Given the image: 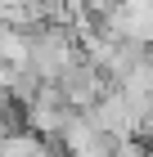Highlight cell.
Returning a JSON list of instances; mask_svg holds the SVG:
<instances>
[{
	"instance_id": "obj_3",
	"label": "cell",
	"mask_w": 153,
	"mask_h": 157,
	"mask_svg": "<svg viewBox=\"0 0 153 157\" xmlns=\"http://www.w3.org/2000/svg\"><path fill=\"white\" fill-rule=\"evenodd\" d=\"M90 121H95V130L108 135L113 144L135 139V126H140V117L131 112V103H126V94H122V90H108V94L90 108Z\"/></svg>"
},
{
	"instance_id": "obj_5",
	"label": "cell",
	"mask_w": 153,
	"mask_h": 157,
	"mask_svg": "<svg viewBox=\"0 0 153 157\" xmlns=\"http://www.w3.org/2000/svg\"><path fill=\"white\" fill-rule=\"evenodd\" d=\"M5 103H9V94H5V90H0V108H5Z\"/></svg>"
},
{
	"instance_id": "obj_2",
	"label": "cell",
	"mask_w": 153,
	"mask_h": 157,
	"mask_svg": "<svg viewBox=\"0 0 153 157\" xmlns=\"http://www.w3.org/2000/svg\"><path fill=\"white\" fill-rule=\"evenodd\" d=\"M59 94H63V103H68L72 112H90L95 103H99V99L108 94V76L99 72V67H95V63H86V59H77L68 67V72L59 76Z\"/></svg>"
},
{
	"instance_id": "obj_4",
	"label": "cell",
	"mask_w": 153,
	"mask_h": 157,
	"mask_svg": "<svg viewBox=\"0 0 153 157\" xmlns=\"http://www.w3.org/2000/svg\"><path fill=\"white\" fill-rule=\"evenodd\" d=\"M0 157H50V144L32 130H14L0 139Z\"/></svg>"
},
{
	"instance_id": "obj_1",
	"label": "cell",
	"mask_w": 153,
	"mask_h": 157,
	"mask_svg": "<svg viewBox=\"0 0 153 157\" xmlns=\"http://www.w3.org/2000/svg\"><path fill=\"white\" fill-rule=\"evenodd\" d=\"M77 59H81V40H77L72 27L45 23V27H36V32H27V67L41 81H59Z\"/></svg>"
}]
</instances>
